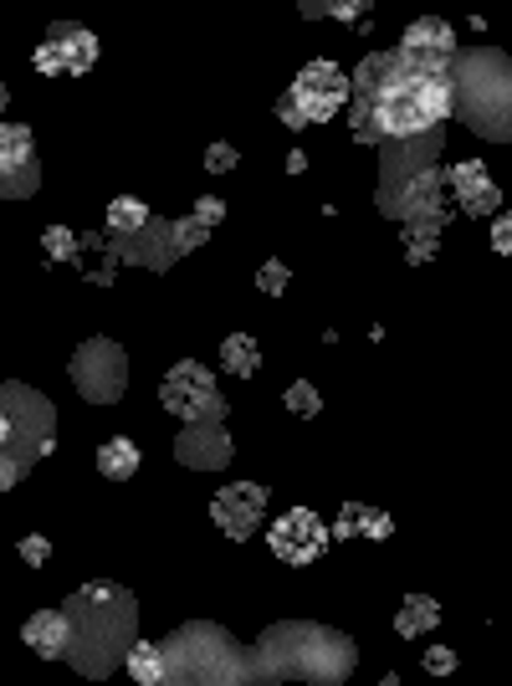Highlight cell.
Wrapping results in <instances>:
<instances>
[{
    "mask_svg": "<svg viewBox=\"0 0 512 686\" xmlns=\"http://www.w3.org/2000/svg\"><path fill=\"white\" fill-rule=\"evenodd\" d=\"M441 231H446V211H431V215H416V221H405V256L410 262H431L436 251H441Z\"/></svg>",
    "mask_w": 512,
    "mask_h": 686,
    "instance_id": "21",
    "label": "cell"
},
{
    "mask_svg": "<svg viewBox=\"0 0 512 686\" xmlns=\"http://www.w3.org/2000/svg\"><path fill=\"white\" fill-rule=\"evenodd\" d=\"M338 108H349V78L334 57H318L297 72V82L277 98V119L287 129H308V123H328Z\"/></svg>",
    "mask_w": 512,
    "mask_h": 686,
    "instance_id": "9",
    "label": "cell"
},
{
    "mask_svg": "<svg viewBox=\"0 0 512 686\" xmlns=\"http://www.w3.org/2000/svg\"><path fill=\"white\" fill-rule=\"evenodd\" d=\"M205 170H211V174H231V170H236V144H211V149H205Z\"/></svg>",
    "mask_w": 512,
    "mask_h": 686,
    "instance_id": "34",
    "label": "cell"
},
{
    "mask_svg": "<svg viewBox=\"0 0 512 686\" xmlns=\"http://www.w3.org/2000/svg\"><path fill=\"white\" fill-rule=\"evenodd\" d=\"M221 364H226L231 374H242V380H252V374L262 370V343H256L252 333H231V339L221 343Z\"/></svg>",
    "mask_w": 512,
    "mask_h": 686,
    "instance_id": "24",
    "label": "cell"
},
{
    "mask_svg": "<svg viewBox=\"0 0 512 686\" xmlns=\"http://www.w3.org/2000/svg\"><path fill=\"white\" fill-rule=\"evenodd\" d=\"M283 405L293 410L297 421H313L318 410H324V395H318V384H308V380H297V384H287V395H283Z\"/></svg>",
    "mask_w": 512,
    "mask_h": 686,
    "instance_id": "27",
    "label": "cell"
},
{
    "mask_svg": "<svg viewBox=\"0 0 512 686\" xmlns=\"http://www.w3.org/2000/svg\"><path fill=\"white\" fill-rule=\"evenodd\" d=\"M211 523L226 533L231 543H246L256 528H267V487L256 482H231L211 497Z\"/></svg>",
    "mask_w": 512,
    "mask_h": 686,
    "instance_id": "15",
    "label": "cell"
},
{
    "mask_svg": "<svg viewBox=\"0 0 512 686\" xmlns=\"http://www.w3.org/2000/svg\"><path fill=\"white\" fill-rule=\"evenodd\" d=\"M41 246H47L52 262H78V236H72L68 225H47V231H41Z\"/></svg>",
    "mask_w": 512,
    "mask_h": 686,
    "instance_id": "29",
    "label": "cell"
},
{
    "mask_svg": "<svg viewBox=\"0 0 512 686\" xmlns=\"http://www.w3.org/2000/svg\"><path fill=\"white\" fill-rule=\"evenodd\" d=\"M420 666H426L431 676H451V672H457V650H451V646H431Z\"/></svg>",
    "mask_w": 512,
    "mask_h": 686,
    "instance_id": "33",
    "label": "cell"
},
{
    "mask_svg": "<svg viewBox=\"0 0 512 686\" xmlns=\"http://www.w3.org/2000/svg\"><path fill=\"white\" fill-rule=\"evenodd\" d=\"M68 374H72V390H78L88 405H119L123 390H129V354H123V343L98 333V339L78 343Z\"/></svg>",
    "mask_w": 512,
    "mask_h": 686,
    "instance_id": "11",
    "label": "cell"
},
{
    "mask_svg": "<svg viewBox=\"0 0 512 686\" xmlns=\"http://www.w3.org/2000/svg\"><path fill=\"white\" fill-rule=\"evenodd\" d=\"M267 543L287 568H308L328 554V523L313 513V507H287L267 528Z\"/></svg>",
    "mask_w": 512,
    "mask_h": 686,
    "instance_id": "13",
    "label": "cell"
},
{
    "mask_svg": "<svg viewBox=\"0 0 512 686\" xmlns=\"http://www.w3.org/2000/svg\"><path fill=\"white\" fill-rule=\"evenodd\" d=\"M205 241H211V231H205L195 215H149L144 231H134V236H103V251H109L113 266H144V272H170V266L180 262V256H190V251H201Z\"/></svg>",
    "mask_w": 512,
    "mask_h": 686,
    "instance_id": "8",
    "label": "cell"
},
{
    "mask_svg": "<svg viewBox=\"0 0 512 686\" xmlns=\"http://www.w3.org/2000/svg\"><path fill=\"white\" fill-rule=\"evenodd\" d=\"M395 52H400L405 62L426 67V72H446V62L457 57V31H451V21H441V16H420V21L405 27V41Z\"/></svg>",
    "mask_w": 512,
    "mask_h": 686,
    "instance_id": "17",
    "label": "cell"
},
{
    "mask_svg": "<svg viewBox=\"0 0 512 686\" xmlns=\"http://www.w3.org/2000/svg\"><path fill=\"white\" fill-rule=\"evenodd\" d=\"M441 185L461 200V215H498L502 211V190L492 185L482 159H457V164H441Z\"/></svg>",
    "mask_w": 512,
    "mask_h": 686,
    "instance_id": "16",
    "label": "cell"
},
{
    "mask_svg": "<svg viewBox=\"0 0 512 686\" xmlns=\"http://www.w3.org/2000/svg\"><path fill=\"white\" fill-rule=\"evenodd\" d=\"M441 154H446V129L379 144V190H375L379 215H390V221L405 225V221H416V215L446 211Z\"/></svg>",
    "mask_w": 512,
    "mask_h": 686,
    "instance_id": "4",
    "label": "cell"
},
{
    "mask_svg": "<svg viewBox=\"0 0 512 686\" xmlns=\"http://www.w3.org/2000/svg\"><path fill=\"white\" fill-rule=\"evenodd\" d=\"M62 621H68L62 660L88 682H109L139 640V599L113 579H93L62 599Z\"/></svg>",
    "mask_w": 512,
    "mask_h": 686,
    "instance_id": "2",
    "label": "cell"
},
{
    "mask_svg": "<svg viewBox=\"0 0 512 686\" xmlns=\"http://www.w3.org/2000/svg\"><path fill=\"white\" fill-rule=\"evenodd\" d=\"M41 190V159L27 123H0V200H31Z\"/></svg>",
    "mask_w": 512,
    "mask_h": 686,
    "instance_id": "14",
    "label": "cell"
},
{
    "mask_svg": "<svg viewBox=\"0 0 512 686\" xmlns=\"http://www.w3.org/2000/svg\"><path fill=\"white\" fill-rule=\"evenodd\" d=\"M236 446H231L226 425H185L175 436V462L190 472H226Z\"/></svg>",
    "mask_w": 512,
    "mask_h": 686,
    "instance_id": "18",
    "label": "cell"
},
{
    "mask_svg": "<svg viewBox=\"0 0 512 686\" xmlns=\"http://www.w3.org/2000/svg\"><path fill=\"white\" fill-rule=\"evenodd\" d=\"M27 482V466H16L11 456H0V492H11V487H21Z\"/></svg>",
    "mask_w": 512,
    "mask_h": 686,
    "instance_id": "35",
    "label": "cell"
},
{
    "mask_svg": "<svg viewBox=\"0 0 512 686\" xmlns=\"http://www.w3.org/2000/svg\"><path fill=\"white\" fill-rule=\"evenodd\" d=\"M160 405L185 425H226V410H231L216 374L205 370V364H195V359H180L175 370L164 374Z\"/></svg>",
    "mask_w": 512,
    "mask_h": 686,
    "instance_id": "10",
    "label": "cell"
},
{
    "mask_svg": "<svg viewBox=\"0 0 512 686\" xmlns=\"http://www.w3.org/2000/svg\"><path fill=\"white\" fill-rule=\"evenodd\" d=\"M287 262H262V272H256V287L267 292V297H277V292H287Z\"/></svg>",
    "mask_w": 512,
    "mask_h": 686,
    "instance_id": "30",
    "label": "cell"
},
{
    "mask_svg": "<svg viewBox=\"0 0 512 686\" xmlns=\"http://www.w3.org/2000/svg\"><path fill=\"white\" fill-rule=\"evenodd\" d=\"M31 62H37L41 78H82L98 67V37L78 21H52Z\"/></svg>",
    "mask_w": 512,
    "mask_h": 686,
    "instance_id": "12",
    "label": "cell"
},
{
    "mask_svg": "<svg viewBox=\"0 0 512 686\" xmlns=\"http://www.w3.org/2000/svg\"><path fill=\"white\" fill-rule=\"evenodd\" d=\"M287 170L303 174V170H308V154H303V149H297V154H287Z\"/></svg>",
    "mask_w": 512,
    "mask_h": 686,
    "instance_id": "37",
    "label": "cell"
},
{
    "mask_svg": "<svg viewBox=\"0 0 512 686\" xmlns=\"http://www.w3.org/2000/svg\"><path fill=\"white\" fill-rule=\"evenodd\" d=\"M451 119V82L446 72L405 62L400 52H369L349 78V129L359 144H390L416 133L446 129Z\"/></svg>",
    "mask_w": 512,
    "mask_h": 686,
    "instance_id": "1",
    "label": "cell"
},
{
    "mask_svg": "<svg viewBox=\"0 0 512 686\" xmlns=\"http://www.w3.org/2000/svg\"><path fill=\"white\" fill-rule=\"evenodd\" d=\"M139 462L144 456H139V446L129 436H113L109 446H98V472L109 476V482H129L139 472Z\"/></svg>",
    "mask_w": 512,
    "mask_h": 686,
    "instance_id": "23",
    "label": "cell"
},
{
    "mask_svg": "<svg viewBox=\"0 0 512 686\" xmlns=\"http://www.w3.org/2000/svg\"><path fill=\"white\" fill-rule=\"evenodd\" d=\"M375 538V543H385L395 533V523H390V513H379V507H365V502H349L344 507V517H338V528L328 533V538Z\"/></svg>",
    "mask_w": 512,
    "mask_h": 686,
    "instance_id": "20",
    "label": "cell"
},
{
    "mask_svg": "<svg viewBox=\"0 0 512 686\" xmlns=\"http://www.w3.org/2000/svg\"><path fill=\"white\" fill-rule=\"evenodd\" d=\"M492 246H498V256H508L512 251V221L498 211V225H492Z\"/></svg>",
    "mask_w": 512,
    "mask_h": 686,
    "instance_id": "36",
    "label": "cell"
},
{
    "mask_svg": "<svg viewBox=\"0 0 512 686\" xmlns=\"http://www.w3.org/2000/svg\"><path fill=\"white\" fill-rule=\"evenodd\" d=\"M149 215L154 211H149L139 195H119L109 205V215H103V225H109V236H134V231H144L149 225Z\"/></svg>",
    "mask_w": 512,
    "mask_h": 686,
    "instance_id": "25",
    "label": "cell"
},
{
    "mask_svg": "<svg viewBox=\"0 0 512 686\" xmlns=\"http://www.w3.org/2000/svg\"><path fill=\"white\" fill-rule=\"evenodd\" d=\"M57 446V405L41 390L21 380L0 384V456H11L16 466H37L41 456H52Z\"/></svg>",
    "mask_w": 512,
    "mask_h": 686,
    "instance_id": "7",
    "label": "cell"
},
{
    "mask_svg": "<svg viewBox=\"0 0 512 686\" xmlns=\"http://www.w3.org/2000/svg\"><path fill=\"white\" fill-rule=\"evenodd\" d=\"M21 640H27L41 660H62V650H68V621H62V609H37V615H27Z\"/></svg>",
    "mask_w": 512,
    "mask_h": 686,
    "instance_id": "19",
    "label": "cell"
},
{
    "mask_svg": "<svg viewBox=\"0 0 512 686\" xmlns=\"http://www.w3.org/2000/svg\"><path fill=\"white\" fill-rule=\"evenodd\" d=\"M451 82V113H457L477 139L508 144L512 139V62L502 47H457L446 62Z\"/></svg>",
    "mask_w": 512,
    "mask_h": 686,
    "instance_id": "5",
    "label": "cell"
},
{
    "mask_svg": "<svg viewBox=\"0 0 512 686\" xmlns=\"http://www.w3.org/2000/svg\"><path fill=\"white\" fill-rule=\"evenodd\" d=\"M160 686H252V656L226 625L185 621L160 640Z\"/></svg>",
    "mask_w": 512,
    "mask_h": 686,
    "instance_id": "6",
    "label": "cell"
},
{
    "mask_svg": "<svg viewBox=\"0 0 512 686\" xmlns=\"http://www.w3.org/2000/svg\"><path fill=\"white\" fill-rule=\"evenodd\" d=\"M6 103H11V88H6V82H0V113H6Z\"/></svg>",
    "mask_w": 512,
    "mask_h": 686,
    "instance_id": "38",
    "label": "cell"
},
{
    "mask_svg": "<svg viewBox=\"0 0 512 686\" xmlns=\"http://www.w3.org/2000/svg\"><path fill=\"white\" fill-rule=\"evenodd\" d=\"M190 215H195V221H201L205 231H216V225L226 221V200H216V195H201V200H195V211H190Z\"/></svg>",
    "mask_w": 512,
    "mask_h": 686,
    "instance_id": "31",
    "label": "cell"
},
{
    "mask_svg": "<svg viewBox=\"0 0 512 686\" xmlns=\"http://www.w3.org/2000/svg\"><path fill=\"white\" fill-rule=\"evenodd\" d=\"M123 672L134 676V686H160V640H144V635H139L129 660H123Z\"/></svg>",
    "mask_w": 512,
    "mask_h": 686,
    "instance_id": "26",
    "label": "cell"
},
{
    "mask_svg": "<svg viewBox=\"0 0 512 686\" xmlns=\"http://www.w3.org/2000/svg\"><path fill=\"white\" fill-rule=\"evenodd\" d=\"M16 554L27 558V564H31V568H41V564H47V558H52V543L41 538V533H27V538L16 543Z\"/></svg>",
    "mask_w": 512,
    "mask_h": 686,
    "instance_id": "32",
    "label": "cell"
},
{
    "mask_svg": "<svg viewBox=\"0 0 512 686\" xmlns=\"http://www.w3.org/2000/svg\"><path fill=\"white\" fill-rule=\"evenodd\" d=\"M252 686H344L359 666V646L324 621H272L252 646Z\"/></svg>",
    "mask_w": 512,
    "mask_h": 686,
    "instance_id": "3",
    "label": "cell"
},
{
    "mask_svg": "<svg viewBox=\"0 0 512 686\" xmlns=\"http://www.w3.org/2000/svg\"><path fill=\"white\" fill-rule=\"evenodd\" d=\"M441 625V605H436L431 594H405L400 615H395V635H405V640H416V635L436 630Z\"/></svg>",
    "mask_w": 512,
    "mask_h": 686,
    "instance_id": "22",
    "label": "cell"
},
{
    "mask_svg": "<svg viewBox=\"0 0 512 686\" xmlns=\"http://www.w3.org/2000/svg\"><path fill=\"white\" fill-rule=\"evenodd\" d=\"M303 16H334V21H359V16H369V0H308L303 6Z\"/></svg>",
    "mask_w": 512,
    "mask_h": 686,
    "instance_id": "28",
    "label": "cell"
},
{
    "mask_svg": "<svg viewBox=\"0 0 512 686\" xmlns=\"http://www.w3.org/2000/svg\"><path fill=\"white\" fill-rule=\"evenodd\" d=\"M379 686H405V682H400V676H395V672H390V676H385V682H379Z\"/></svg>",
    "mask_w": 512,
    "mask_h": 686,
    "instance_id": "39",
    "label": "cell"
}]
</instances>
